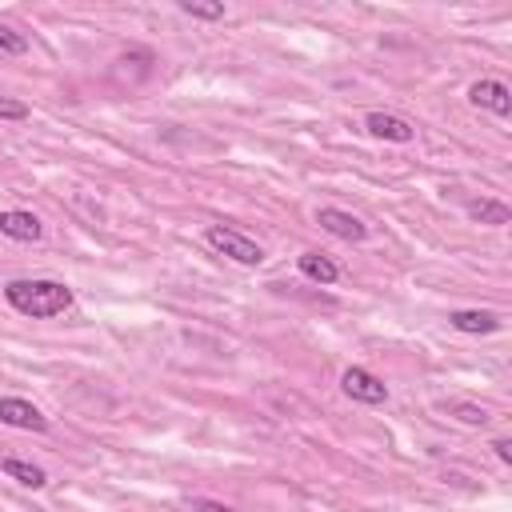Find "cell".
<instances>
[{
  "mask_svg": "<svg viewBox=\"0 0 512 512\" xmlns=\"http://www.w3.org/2000/svg\"><path fill=\"white\" fill-rule=\"evenodd\" d=\"M296 268H300L308 280H316V284H336V280H340V268H336L324 252H300V256H296Z\"/></svg>",
  "mask_w": 512,
  "mask_h": 512,
  "instance_id": "cell-10",
  "label": "cell"
},
{
  "mask_svg": "<svg viewBox=\"0 0 512 512\" xmlns=\"http://www.w3.org/2000/svg\"><path fill=\"white\" fill-rule=\"evenodd\" d=\"M0 468H4L12 480H20L24 488H44V484H48V472H44L40 464H28V460H16V456H4V460H0Z\"/></svg>",
  "mask_w": 512,
  "mask_h": 512,
  "instance_id": "cell-12",
  "label": "cell"
},
{
  "mask_svg": "<svg viewBox=\"0 0 512 512\" xmlns=\"http://www.w3.org/2000/svg\"><path fill=\"white\" fill-rule=\"evenodd\" d=\"M492 448H496V456H500V464H512V444L500 436V440H492Z\"/></svg>",
  "mask_w": 512,
  "mask_h": 512,
  "instance_id": "cell-18",
  "label": "cell"
},
{
  "mask_svg": "<svg viewBox=\"0 0 512 512\" xmlns=\"http://www.w3.org/2000/svg\"><path fill=\"white\" fill-rule=\"evenodd\" d=\"M452 412H456L464 424H484V420H488V412L476 408V404H452Z\"/></svg>",
  "mask_w": 512,
  "mask_h": 512,
  "instance_id": "cell-16",
  "label": "cell"
},
{
  "mask_svg": "<svg viewBox=\"0 0 512 512\" xmlns=\"http://www.w3.org/2000/svg\"><path fill=\"white\" fill-rule=\"evenodd\" d=\"M204 240H208L216 252H224L228 260H236V264H248V268H256V264L264 260V248H260L256 240H248L244 232L228 228V224H212V228L204 232Z\"/></svg>",
  "mask_w": 512,
  "mask_h": 512,
  "instance_id": "cell-2",
  "label": "cell"
},
{
  "mask_svg": "<svg viewBox=\"0 0 512 512\" xmlns=\"http://www.w3.org/2000/svg\"><path fill=\"white\" fill-rule=\"evenodd\" d=\"M0 236H8V240H20V244H36V240L44 236V224H40L32 212L8 208V212H0Z\"/></svg>",
  "mask_w": 512,
  "mask_h": 512,
  "instance_id": "cell-7",
  "label": "cell"
},
{
  "mask_svg": "<svg viewBox=\"0 0 512 512\" xmlns=\"http://www.w3.org/2000/svg\"><path fill=\"white\" fill-rule=\"evenodd\" d=\"M0 52H4V56H24V52H28V36L0 20Z\"/></svg>",
  "mask_w": 512,
  "mask_h": 512,
  "instance_id": "cell-13",
  "label": "cell"
},
{
  "mask_svg": "<svg viewBox=\"0 0 512 512\" xmlns=\"http://www.w3.org/2000/svg\"><path fill=\"white\" fill-rule=\"evenodd\" d=\"M448 324L456 332H496L500 328V316L496 312H484V308H456V312H448Z\"/></svg>",
  "mask_w": 512,
  "mask_h": 512,
  "instance_id": "cell-9",
  "label": "cell"
},
{
  "mask_svg": "<svg viewBox=\"0 0 512 512\" xmlns=\"http://www.w3.org/2000/svg\"><path fill=\"white\" fill-rule=\"evenodd\" d=\"M180 12H184V16H196V20H224V4H200V0H180Z\"/></svg>",
  "mask_w": 512,
  "mask_h": 512,
  "instance_id": "cell-14",
  "label": "cell"
},
{
  "mask_svg": "<svg viewBox=\"0 0 512 512\" xmlns=\"http://www.w3.org/2000/svg\"><path fill=\"white\" fill-rule=\"evenodd\" d=\"M4 300L32 320H48L72 308V288L60 280H8L4 284Z\"/></svg>",
  "mask_w": 512,
  "mask_h": 512,
  "instance_id": "cell-1",
  "label": "cell"
},
{
  "mask_svg": "<svg viewBox=\"0 0 512 512\" xmlns=\"http://www.w3.org/2000/svg\"><path fill=\"white\" fill-rule=\"evenodd\" d=\"M0 120H28V104L0 96Z\"/></svg>",
  "mask_w": 512,
  "mask_h": 512,
  "instance_id": "cell-15",
  "label": "cell"
},
{
  "mask_svg": "<svg viewBox=\"0 0 512 512\" xmlns=\"http://www.w3.org/2000/svg\"><path fill=\"white\" fill-rule=\"evenodd\" d=\"M468 216H472L476 224L500 228V224H508V220H512V208H508L504 200H488V196H480V200H472V204H468Z\"/></svg>",
  "mask_w": 512,
  "mask_h": 512,
  "instance_id": "cell-11",
  "label": "cell"
},
{
  "mask_svg": "<svg viewBox=\"0 0 512 512\" xmlns=\"http://www.w3.org/2000/svg\"><path fill=\"white\" fill-rule=\"evenodd\" d=\"M340 388H344V396H352V400H360V404H384L388 400V384L380 380V376H372L368 368H348L344 376H340Z\"/></svg>",
  "mask_w": 512,
  "mask_h": 512,
  "instance_id": "cell-3",
  "label": "cell"
},
{
  "mask_svg": "<svg viewBox=\"0 0 512 512\" xmlns=\"http://www.w3.org/2000/svg\"><path fill=\"white\" fill-rule=\"evenodd\" d=\"M188 512H236V508H228L220 500H208V496H192L188 500Z\"/></svg>",
  "mask_w": 512,
  "mask_h": 512,
  "instance_id": "cell-17",
  "label": "cell"
},
{
  "mask_svg": "<svg viewBox=\"0 0 512 512\" xmlns=\"http://www.w3.org/2000/svg\"><path fill=\"white\" fill-rule=\"evenodd\" d=\"M0 424L20 428V432H48V416L20 396H0Z\"/></svg>",
  "mask_w": 512,
  "mask_h": 512,
  "instance_id": "cell-4",
  "label": "cell"
},
{
  "mask_svg": "<svg viewBox=\"0 0 512 512\" xmlns=\"http://www.w3.org/2000/svg\"><path fill=\"white\" fill-rule=\"evenodd\" d=\"M468 100H472L476 108H488L492 116H508V112H512V92H508L504 80H476V84L468 88Z\"/></svg>",
  "mask_w": 512,
  "mask_h": 512,
  "instance_id": "cell-5",
  "label": "cell"
},
{
  "mask_svg": "<svg viewBox=\"0 0 512 512\" xmlns=\"http://www.w3.org/2000/svg\"><path fill=\"white\" fill-rule=\"evenodd\" d=\"M364 128H368L376 140H392V144H408V140L416 136V128H412L408 120L392 116V112H368V116H364Z\"/></svg>",
  "mask_w": 512,
  "mask_h": 512,
  "instance_id": "cell-8",
  "label": "cell"
},
{
  "mask_svg": "<svg viewBox=\"0 0 512 512\" xmlns=\"http://www.w3.org/2000/svg\"><path fill=\"white\" fill-rule=\"evenodd\" d=\"M316 224L324 228V232H332V236H340V240H364L368 236V224H360L352 212H344V208H320L316 212Z\"/></svg>",
  "mask_w": 512,
  "mask_h": 512,
  "instance_id": "cell-6",
  "label": "cell"
}]
</instances>
